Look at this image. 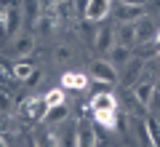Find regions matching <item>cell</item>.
<instances>
[{
	"label": "cell",
	"instance_id": "30bf717a",
	"mask_svg": "<svg viewBox=\"0 0 160 147\" xmlns=\"http://www.w3.org/2000/svg\"><path fill=\"white\" fill-rule=\"evenodd\" d=\"M67 118H69V104L62 102V104H56V107H48L43 123H46V126H62Z\"/></svg>",
	"mask_w": 160,
	"mask_h": 147
},
{
	"label": "cell",
	"instance_id": "9c48e42d",
	"mask_svg": "<svg viewBox=\"0 0 160 147\" xmlns=\"http://www.w3.org/2000/svg\"><path fill=\"white\" fill-rule=\"evenodd\" d=\"M93 45H96L99 54H109L115 45V29L112 27H102L96 32V38H93Z\"/></svg>",
	"mask_w": 160,
	"mask_h": 147
},
{
	"label": "cell",
	"instance_id": "ac0fdd59",
	"mask_svg": "<svg viewBox=\"0 0 160 147\" xmlns=\"http://www.w3.org/2000/svg\"><path fill=\"white\" fill-rule=\"evenodd\" d=\"M142 70H144V62H139V59L131 56V62L126 64V72H123V80H126L128 86H133L139 80V75H142Z\"/></svg>",
	"mask_w": 160,
	"mask_h": 147
},
{
	"label": "cell",
	"instance_id": "f1b7e54d",
	"mask_svg": "<svg viewBox=\"0 0 160 147\" xmlns=\"http://www.w3.org/2000/svg\"><path fill=\"white\" fill-rule=\"evenodd\" d=\"M27 147H38V142H35V136H32V139L27 142Z\"/></svg>",
	"mask_w": 160,
	"mask_h": 147
},
{
	"label": "cell",
	"instance_id": "e0dca14e",
	"mask_svg": "<svg viewBox=\"0 0 160 147\" xmlns=\"http://www.w3.org/2000/svg\"><path fill=\"white\" fill-rule=\"evenodd\" d=\"M107 62H112L115 67H118V64H123V67H126V64L131 62V48H128V45H118V43H115L112 51L107 54Z\"/></svg>",
	"mask_w": 160,
	"mask_h": 147
},
{
	"label": "cell",
	"instance_id": "cb8c5ba5",
	"mask_svg": "<svg viewBox=\"0 0 160 147\" xmlns=\"http://www.w3.org/2000/svg\"><path fill=\"white\" fill-rule=\"evenodd\" d=\"M6 16H8V6L0 3V35H6Z\"/></svg>",
	"mask_w": 160,
	"mask_h": 147
},
{
	"label": "cell",
	"instance_id": "ffe728a7",
	"mask_svg": "<svg viewBox=\"0 0 160 147\" xmlns=\"http://www.w3.org/2000/svg\"><path fill=\"white\" fill-rule=\"evenodd\" d=\"M43 99H46V104H48V107H56V104L67 102V96H64V88H62V86H56V88H51V91H48L46 96H43Z\"/></svg>",
	"mask_w": 160,
	"mask_h": 147
},
{
	"label": "cell",
	"instance_id": "7402d4cb",
	"mask_svg": "<svg viewBox=\"0 0 160 147\" xmlns=\"http://www.w3.org/2000/svg\"><path fill=\"white\" fill-rule=\"evenodd\" d=\"M59 147H78V134L75 129H67V131H59Z\"/></svg>",
	"mask_w": 160,
	"mask_h": 147
},
{
	"label": "cell",
	"instance_id": "5b68a950",
	"mask_svg": "<svg viewBox=\"0 0 160 147\" xmlns=\"http://www.w3.org/2000/svg\"><path fill=\"white\" fill-rule=\"evenodd\" d=\"M75 134H78V147H99V136L88 120H78Z\"/></svg>",
	"mask_w": 160,
	"mask_h": 147
},
{
	"label": "cell",
	"instance_id": "7a4b0ae2",
	"mask_svg": "<svg viewBox=\"0 0 160 147\" xmlns=\"http://www.w3.org/2000/svg\"><path fill=\"white\" fill-rule=\"evenodd\" d=\"M109 11H112V0H86L83 16L86 22H102L109 16Z\"/></svg>",
	"mask_w": 160,
	"mask_h": 147
},
{
	"label": "cell",
	"instance_id": "3957f363",
	"mask_svg": "<svg viewBox=\"0 0 160 147\" xmlns=\"http://www.w3.org/2000/svg\"><path fill=\"white\" fill-rule=\"evenodd\" d=\"M91 78L96 83H115L118 80V70L107 59H96V62H91Z\"/></svg>",
	"mask_w": 160,
	"mask_h": 147
},
{
	"label": "cell",
	"instance_id": "8992f818",
	"mask_svg": "<svg viewBox=\"0 0 160 147\" xmlns=\"http://www.w3.org/2000/svg\"><path fill=\"white\" fill-rule=\"evenodd\" d=\"M133 96H136V102L142 104V107H149V102H152V96H155V80L139 78L136 83H133Z\"/></svg>",
	"mask_w": 160,
	"mask_h": 147
},
{
	"label": "cell",
	"instance_id": "277c9868",
	"mask_svg": "<svg viewBox=\"0 0 160 147\" xmlns=\"http://www.w3.org/2000/svg\"><path fill=\"white\" fill-rule=\"evenodd\" d=\"M142 16H144V6H136V3H118V8H115V19L120 24H126V22L133 24Z\"/></svg>",
	"mask_w": 160,
	"mask_h": 147
},
{
	"label": "cell",
	"instance_id": "6da1fadb",
	"mask_svg": "<svg viewBox=\"0 0 160 147\" xmlns=\"http://www.w3.org/2000/svg\"><path fill=\"white\" fill-rule=\"evenodd\" d=\"M19 113H22L27 120H40V123H43V118H46V113H48V104H46V99L29 96V99H24V102H22Z\"/></svg>",
	"mask_w": 160,
	"mask_h": 147
},
{
	"label": "cell",
	"instance_id": "ba28073f",
	"mask_svg": "<svg viewBox=\"0 0 160 147\" xmlns=\"http://www.w3.org/2000/svg\"><path fill=\"white\" fill-rule=\"evenodd\" d=\"M91 113H104V110H118V96L109 94V91H102L91 99Z\"/></svg>",
	"mask_w": 160,
	"mask_h": 147
},
{
	"label": "cell",
	"instance_id": "484cf974",
	"mask_svg": "<svg viewBox=\"0 0 160 147\" xmlns=\"http://www.w3.org/2000/svg\"><path fill=\"white\" fill-rule=\"evenodd\" d=\"M149 107H152V110H158V113H160V94H155V96H152V102H149Z\"/></svg>",
	"mask_w": 160,
	"mask_h": 147
},
{
	"label": "cell",
	"instance_id": "44dd1931",
	"mask_svg": "<svg viewBox=\"0 0 160 147\" xmlns=\"http://www.w3.org/2000/svg\"><path fill=\"white\" fill-rule=\"evenodd\" d=\"M32 72H35V64H32V62H19V64H13V78H16V80H27Z\"/></svg>",
	"mask_w": 160,
	"mask_h": 147
},
{
	"label": "cell",
	"instance_id": "4316f807",
	"mask_svg": "<svg viewBox=\"0 0 160 147\" xmlns=\"http://www.w3.org/2000/svg\"><path fill=\"white\" fill-rule=\"evenodd\" d=\"M118 3H136V6H142L144 0H118Z\"/></svg>",
	"mask_w": 160,
	"mask_h": 147
},
{
	"label": "cell",
	"instance_id": "2e32d148",
	"mask_svg": "<svg viewBox=\"0 0 160 147\" xmlns=\"http://www.w3.org/2000/svg\"><path fill=\"white\" fill-rule=\"evenodd\" d=\"M32 51H35V35L32 32L19 35L16 43H13V54H16V56H29Z\"/></svg>",
	"mask_w": 160,
	"mask_h": 147
},
{
	"label": "cell",
	"instance_id": "4fadbf2b",
	"mask_svg": "<svg viewBox=\"0 0 160 147\" xmlns=\"http://www.w3.org/2000/svg\"><path fill=\"white\" fill-rule=\"evenodd\" d=\"M62 88H75V91L88 88V75L86 72H64L62 75Z\"/></svg>",
	"mask_w": 160,
	"mask_h": 147
},
{
	"label": "cell",
	"instance_id": "4dcf8cb0",
	"mask_svg": "<svg viewBox=\"0 0 160 147\" xmlns=\"http://www.w3.org/2000/svg\"><path fill=\"white\" fill-rule=\"evenodd\" d=\"M155 43H158V48H160V29H158V35H155Z\"/></svg>",
	"mask_w": 160,
	"mask_h": 147
},
{
	"label": "cell",
	"instance_id": "7c38bea8",
	"mask_svg": "<svg viewBox=\"0 0 160 147\" xmlns=\"http://www.w3.org/2000/svg\"><path fill=\"white\" fill-rule=\"evenodd\" d=\"M115 43L118 45H136V27H133L131 22H126V24H120L118 27V32H115Z\"/></svg>",
	"mask_w": 160,
	"mask_h": 147
},
{
	"label": "cell",
	"instance_id": "d4e9b609",
	"mask_svg": "<svg viewBox=\"0 0 160 147\" xmlns=\"http://www.w3.org/2000/svg\"><path fill=\"white\" fill-rule=\"evenodd\" d=\"M56 56H59V59H69V56H72V51H69L67 45H62V48L56 51Z\"/></svg>",
	"mask_w": 160,
	"mask_h": 147
},
{
	"label": "cell",
	"instance_id": "d6986e66",
	"mask_svg": "<svg viewBox=\"0 0 160 147\" xmlns=\"http://www.w3.org/2000/svg\"><path fill=\"white\" fill-rule=\"evenodd\" d=\"M35 142H38V147H59V136L53 131H48V129L35 131Z\"/></svg>",
	"mask_w": 160,
	"mask_h": 147
},
{
	"label": "cell",
	"instance_id": "603a6c76",
	"mask_svg": "<svg viewBox=\"0 0 160 147\" xmlns=\"http://www.w3.org/2000/svg\"><path fill=\"white\" fill-rule=\"evenodd\" d=\"M11 107H13V102H11V94L0 91V113H8Z\"/></svg>",
	"mask_w": 160,
	"mask_h": 147
},
{
	"label": "cell",
	"instance_id": "f546056e",
	"mask_svg": "<svg viewBox=\"0 0 160 147\" xmlns=\"http://www.w3.org/2000/svg\"><path fill=\"white\" fill-rule=\"evenodd\" d=\"M0 147H8V142L3 139V134H0Z\"/></svg>",
	"mask_w": 160,
	"mask_h": 147
},
{
	"label": "cell",
	"instance_id": "52a82bcc",
	"mask_svg": "<svg viewBox=\"0 0 160 147\" xmlns=\"http://www.w3.org/2000/svg\"><path fill=\"white\" fill-rule=\"evenodd\" d=\"M133 27H136V43H155L158 27L149 16H142L139 22H133Z\"/></svg>",
	"mask_w": 160,
	"mask_h": 147
},
{
	"label": "cell",
	"instance_id": "1f68e13d",
	"mask_svg": "<svg viewBox=\"0 0 160 147\" xmlns=\"http://www.w3.org/2000/svg\"><path fill=\"white\" fill-rule=\"evenodd\" d=\"M53 3H56V6H62V3H72V0H53Z\"/></svg>",
	"mask_w": 160,
	"mask_h": 147
},
{
	"label": "cell",
	"instance_id": "5bb4252c",
	"mask_svg": "<svg viewBox=\"0 0 160 147\" xmlns=\"http://www.w3.org/2000/svg\"><path fill=\"white\" fill-rule=\"evenodd\" d=\"M93 120H96L102 129H107V131H115L120 126V115H118V110H104V113H93Z\"/></svg>",
	"mask_w": 160,
	"mask_h": 147
},
{
	"label": "cell",
	"instance_id": "8fae6325",
	"mask_svg": "<svg viewBox=\"0 0 160 147\" xmlns=\"http://www.w3.org/2000/svg\"><path fill=\"white\" fill-rule=\"evenodd\" d=\"M22 22H24V16H22V8L11 3V6H8V16H6V35H8V38H13V35L19 32Z\"/></svg>",
	"mask_w": 160,
	"mask_h": 147
},
{
	"label": "cell",
	"instance_id": "83f0119b",
	"mask_svg": "<svg viewBox=\"0 0 160 147\" xmlns=\"http://www.w3.org/2000/svg\"><path fill=\"white\" fill-rule=\"evenodd\" d=\"M155 94H160V78L155 80Z\"/></svg>",
	"mask_w": 160,
	"mask_h": 147
},
{
	"label": "cell",
	"instance_id": "9a60e30c",
	"mask_svg": "<svg viewBox=\"0 0 160 147\" xmlns=\"http://www.w3.org/2000/svg\"><path fill=\"white\" fill-rule=\"evenodd\" d=\"M24 22L29 24V27H38L40 16H43V6H40L38 0H24Z\"/></svg>",
	"mask_w": 160,
	"mask_h": 147
}]
</instances>
